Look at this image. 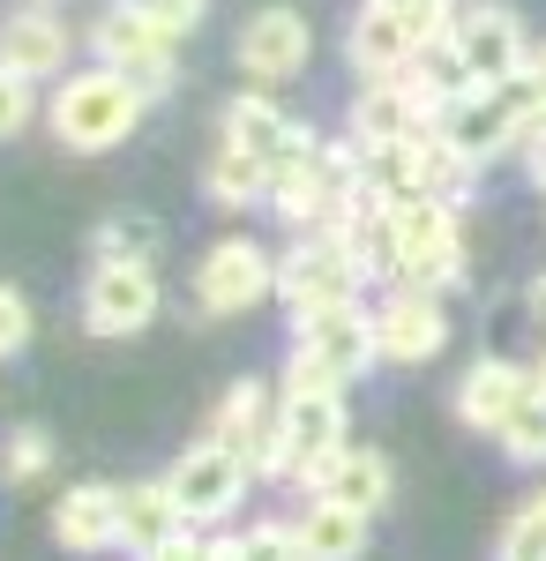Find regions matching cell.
Instances as JSON below:
<instances>
[{
  "label": "cell",
  "instance_id": "6da1fadb",
  "mask_svg": "<svg viewBox=\"0 0 546 561\" xmlns=\"http://www.w3.org/2000/svg\"><path fill=\"white\" fill-rule=\"evenodd\" d=\"M143 105H150V98L127 83L121 68H76L68 83L53 90L45 121H53V135H60V150H83V158H98V150H121L127 135H135Z\"/></svg>",
  "mask_w": 546,
  "mask_h": 561
},
{
  "label": "cell",
  "instance_id": "7a4b0ae2",
  "mask_svg": "<svg viewBox=\"0 0 546 561\" xmlns=\"http://www.w3.org/2000/svg\"><path fill=\"white\" fill-rule=\"evenodd\" d=\"M389 277L405 293H442L464 277V225L457 203H434V195H412L389 210Z\"/></svg>",
  "mask_w": 546,
  "mask_h": 561
},
{
  "label": "cell",
  "instance_id": "3957f363",
  "mask_svg": "<svg viewBox=\"0 0 546 561\" xmlns=\"http://www.w3.org/2000/svg\"><path fill=\"white\" fill-rule=\"evenodd\" d=\"M532 121H539V105H532V90H524V83H509V90H457V98L442 105L434 135L457 150L464 165H487V158H502L509 142H532Z\"/></svg>",
  "mask_w": 546,
  "mask_h": 561
},
{
  "label": "cell",
  "instance_id": "277c9868",
  "mask_svg": "<svg viewBox=\"0 0 546 561\" xmlns=\"http://www.w3.org/2000/svg\"><path fill=\"white\" fill-rule=\"evenodd\" d=\"M90 45H98V68H121L143 98H166L172 90V38L158 31L150 0H105Z\"/></svg>",
  "mask_w": 546,
  "mask_h": 561
},
{
  "label": "cell",
  "instance_id": "5b68a950",
  "mask_svg": "<svg viewBox=\"0 0 546 561\" xmlns=\"http://www.w3.org/2000/svg\"><path fill=\"white\" fill-rule=\"evenodd\" d=\"M277 293V262H270V248L262 240H248V232H225V240H211L203 248V262H195V307L203 314H248V307H262Z\"/></svg>",
  "mask_w": 546,
  "mask_h": 561
},
{
  "label": "cell",
  "instance_id": "8992f818",
  "mask_svg": "<svg viewBox=\"0 0 546 561\" xmlns=\"http://www.w3.org/2000/svg\"><path fill=\"white\" fill-rule=\"evenodd\" d=\"M166 307V285L150 262H90L83 277V330L90 337H143Z\"/></svg>",
  "mask_w": 546,
  "mask_h": 561
},
{
  "label": "cell",
  "instance_id": "52a82bcc",
  "mask_svg": "<svg viewBox=\"0 0 546 561\" xmlns=\"http://www.w3.org/2000/svg\"><path fill=\"white\" fill-rule=\"evenodd\" d=\"M360 285H367V270H360V255H352L337 232H307L293 255L277 262V293H285L293 314L352 307V300H360Z\"/></svg>",
  "mask_w": 546,
  "mask_h": 561
},
{
  "label": "cell",
  "instance_id": "ba28073f",
  "mask_svg": "<svg viewBox=\"0 0 546 561\" xmlns=\"http://www.w3.org/2000/svg\"><path fill=\"white\" fill-rule=\"evenodd\" d=\"M450 53H457L464 90H509V83H524V68H532V45L516 31V15H502V8H457Z\"/></svg>",
  "mask_w": 546,
  "mask_h": 561
},
{
  "label": "cell",
  "instance_id": "9c48e42d",
  "mask_svg": "<svg viewBox=\"0 0 546 561\" xmlns=\"http://www.w3.org/2000/svg\"><path fill=\"white\" fill-rule=\"evenodd\" d=\"M166 486H172V502H180V517L195 524H225L232 510H240V494L254 486V472L240 465V449H225V442H195V449H180V465L166 472Z\"/></svg>",
  "mask_w": 546,
  "mask_h": 561
},
{
  "label": "cell",
  "instance_id": "30bf717a",
  "mask_svg": "<svg viewBox=\"0 0 546 561\" xmlns=\"http://www.w3.org/2000/svg\"><path fill=\"white\" fill-rule=\"evenodd\" d=\"M293 352L322 359L337 382H360L367 367L382 359L375 345V307H322V314H293Z\"/></svg>",
  "mask_w": 546,
  "mask_h": 561
},
{
  "label": "cell",
  "instance_id": "8fae6325",
  "mask_svg": "<svg viewBox=\"0 0 546 561\" xmlns=\"http://www.w3.org/2000/svg\"><path fill=\"white\" fill-rule=\"evenodd\" d=\"M307 53H315V31L299 8H254L240 23V68L254 83H293L307 68Z\"/></svg>",
  "mask_w": 546,
  "mask_h": 561
},
{
  "label": "cell",
  "instance_id": "7c38bea8",
  "mask_svg": "<svg viewBox=\"0 0 546 561\" xmlns=\"http://www.w3.org/2000/svg\"><path fill=\"white\" fill-rule=\"evenodd\" d=\"M539 397V367H516V359H471L457 382V420L479 434H502L516 420V404Z\"/></svg>",
  "mask_w": 546,
  "mask_h": 561
},
{
  "label": "cell",
  "instance_id": "4fadbf2b",
  "mask_svg": "<svg viewBox=\"0 0 546 561\" xmlns=\"http://www.w3.org/2000/svg\"><path fill=\"white\" fill-rule=\"evenodd\" d=\"M375 345L389 367H420V359H434V352L450 345V314H442V300L434 293H389V300L375 307Z\"/></svg>",
  "mask_w": 546,
  "mask_h": 561
},
{
  "label": "cell",
  "instance_id": "5bb4252c",
  "mask_svg": "<svg viewBox=\"0 0 546 561\" xmlns=\"http://www.w3.org/2000/svg\"><path fill=\"white\" fill-rule=\"evenodd\" d=\"M285 412V434H293V479H315L344 442V389H299V397H277Z\"/></svg>",
  "mask_w": 546,
  "mask_h": 561
},
{
  "label": "cell",
  "instance_id": "9a60e30c",
  "mask_svg": "<svg viewBox=\"0 0 546 561\" xmlns=\"http://www.w3.org/2000/svg\"><path fill=\"white\" fill-rule=\"evenodd\" d=\"M225 142H232V150H248V158H262V165L322 150V142H315V135L299 128V121L285 113V105H270L262 90H248V98H232V105H225Z\"/></svg>",
  "mask_w": 546,
  "mask_h": 561
},
{
  "label": "cell",
  "instance_id": "2e32d148",
  "mask_svg": "<svg viewBox=\"0 0 546 561\" xmlns=\"http://www.w3.org/2000/svg\"><path fill=\"white\" fill-rule=\"evenodd\" d=\"M344 60H352V76L360 83H397L412 60H420V45H412V31H405V15L397 8H360L352 15V31H344Z\"/></svg>",
  "mask_w": 546,
  "mask_h": 561
},
{
  "label": "cell",
  "instance_id": "e0dca14e",
  "mask_svg": "<svg viewBox=\"0 0 546 561\" xmlns=\"http://www.w3.org/2000/svg\"><path fill=\"white\" fill-rule=\"evenodd\" d=\"M68 23L53 15V8H15L8 23H0V68L8 76H23V83H45V76H60L68 68Z\"/></svg>",
  "mask_w": 546,
  "mask_h": 561
},
{
  "label": "cell",
  "instance_id": "ac0fdd59",
  "mask_svg": "<svg viewBox=\"0 0 546 561\" xmlns=\"http://www.w3.org/2000/svg\"><path fill=\"white\" fill-rule=\"evenodd\" d=\"M53 539H60L68 554H105V547H121V486H105V479L68 486V494L53 502Z\"/></svg>",
  "mask_w": 546,
  "mask_h": 561
},
{
  "label": "cell",
  "instance_id": "d6986e66",
  "mask_svg": "<svg viewBox=\"0 0 546 561\" xmlns=\"http://www.w3.org/2000/svg\"><path fill=\"white\" fill-rule=\"evenodd\" d=\"M307 486H315L322 502H344V510L375 517L382 502H389V486H397V472H389V457H382V449H360V442H352V449H337Z\"/></svg>",
  "mask_w": 546,
  "mask_h": 561
},
{
  "label": "cell",
  "instance_id": "ffe728a7",
  "mask_svg": "<svg viewBox=\"0 0 546 561\" xmlns=\"http://www.w3.org/2000/svg\"><path fill=\"white\" fill-rule=\"evenodd\" d=\"M187 517H180V502H172L166 479H127L121 486V547L135 561H150L166 539H180Z\"/></svg>",
  "mask_w": 546,
  "mask_h": 561
},
{
  "label": "cell",
  "instance_id": "44dd1931",
  "mask_svg": "<svg viewBox=\"0 0 546 561\" xmlns=\"http://www.w3.org/2000/svg\"><path fill=\"white\" fill-rule=\"evenodd\" d=\"M426 113L420 98L405 90V76L397 83H360V98H352V142L360 150H382V142H405V135H420Z\"/></svg>",
  "mask_w": 546,
  "mask_h": 561
},
{
  "label": "cell",
  "instance_id": "7402d4cb",
  "mask_svg": "<svg viewBox=\"0 0 546 561\" xmlns=\"http://www.w3.org/2000/svg\"><path fill=\"white\" fill-rule=\"evenodd\" d=\"M367 524L375 517H360V510H344V502H307V517L293 524L299 531V554L307 561H360L367 554Z\"/></svg>",
  "mask_w": 546,
  "mask_h": 561
},
{
  "label": "cell",
  "instance_id": "603a6c76",
  "mask_svg": "<svg viewBox=\"0 0 546 561\" xmlns=\"http://www.w3.org/2000/svg\"><path fill=\"white\" fill-rule=\"evenodd\" d=\"M277 412H270V389L254 382V375H240V382L217 397V412H211V442H225V449H248L254 434L270 427Z\"/></svg>",
  "mask_w": 546,
  "mask_h": 561
},
{
  "label": "cell",
  "instance_id": "cb8c5ba5",
  "mask_svg": "<svg viewBox=\"0 0 546 561\" xmlns=\"http://www.w3.org/2000/svg\"><path fill=\"white\" fill-rule=\"evenodd\" d=\"M203 187H211L217 210H248V203H270V165L225 142V150L211 158V173H203Z\"/></svg>",
  "mask_w": 546,
  "mask_h": 561
},
{
  "label": "cell",
  "instance_id": "d4e9b609",
  "mask_svg": "<svg viewBox=\"0 0 546 561\" xmlns=\"http://www.w3.org/2000/svg\"><path fill=\"white\" fill-rule=\"evenodd\" d=\"M158 240H166V225H158L150 210H113L98 232H90L98 262H150V255H158Z\"/></svg>",
  "mask_w": 546,
  "mask_h": 561
},
{
  "label": "cell",
  "instance_id": "484cf974",
  "mask_svg": "<svg viewBox=\"0 0 546 561\" xmlns=\"http://www.w3.org/2000/svg\"><path fill=\"white\" fill-rule=\"evenodd\" d=\"M494 561H546V486H539V494H524V502L509 510Z\"/></svg>",
  "mask_w": 546,
  "mask_h": 561
},
{
  "label": "cell",
  "instance_id": "4316f807",
  "mask_svg": "<svg viewBox=\"0 0 546 561\" xmlns=\"http://www.w3.org/2000/svg\"><path fill=\"white\" fill-rule=\"evenodd\" d=\"M494 442H502V457H509V465L539 472V465H546V389L532 397V404H516V420H509V427L494 434Z\"/></svg>",
  "mask_w": 546,
  "mask_h": 561
},
{
  "label": "cell",
  "instance_id": "83f0119b",
  "mask_svg": "<svg viewBox=\"0 0 546 561\" xmlns=\"http://www.w3.org/2000/svg\"><path fill=\"white\" fill-rule=\"evenodd\" d=\"M225 561H307V554H299V531H293V524L262 517V524H248L240 539H225Z\"/></svg>",
  "mask_w": 546,
  "mask_h": 561
},
{
  "label": "cell",
  "instance_id": "f1b7e54d",
  "mask_svg": "<svg viewBox=\"0 0 546 561\" xmlns=\"http://www.w3.org/2000/svg\"><path fill=\"white\" fill-rule=\"evenodd\" d=\"M45 465H53V442L38 427H15V442L0 449V479L8 486H31V479H45Z\"/></svg>",
  "mask_w": 546,
  "mask_h": 561
},
{
  "label": "cell",
  "instance_id": "f546056e",
  "mask_svg": "<svg viewBox=\"0 0 546 561\" xmlns=\"http://www.w3.org/2000/svg\"><path fill=\"white\" fill-rule=\"evenodd\" d=\"M31 121H38V83H23V76L0 68V142H15Z\"/></svg>",
  "mask_w": 546,
  "mask_h": 561
},
{
  "label": "cell",
  "instance_id": "4dcf8cb0",
  "mask_svg": "<svg viewBox=\"0 0 546 561\" xmlns=\"http://www.w3.org/2000/svg\"><path fill=\"white\" fill-rule=\"evenodd\" d=\"M23 345H31V300L23 285H0V359H15Z\"/></svg>",
  "mask_w": 546,
  "mask_h": 561
},
{
  "label": "cell",
  "instance_id": "1f68e13d",
  "mask_svg": "<svg viewBox=\"0 0 546 561\" xmlns=\"http://www.w3.org/2000/svg\"><path fill=\"white\" fill-rule=\"evenodd\" d=\"M150 15H158V31H166V38H187V31H203L211 0H150Z\"/></svg>",
  "mask_w": 546,
  "mask_h": 561
},
{
  "label": "cell",
  "instance_id": "d6a6232c",
  "mask_svg": "<svg viewBox=\"0 0 546 561\" xmlns=\"http://www.w3.org/2000/svg\"><path fill=\"white\" fill-rule=\"evenodd\" d=\"M150 561H225V539H211V531H195V524H187V531H180V539H166Z\"/></svg>",
  "mask_w": 546,
  "mask_h": 561
},
{
  "label": "cell",
  "instance_id": "836d02e7",
  "mask_svg": "<svg viewBox=\"0 0 546 561\" xmlns=\"http://www.w3.org/2000/svg\"><path fill=\"white\" fill-rule=\"evenodd\" d=\"M524 165H532V180L546 187V113L532 121V142H524Z\"/></svg>",
  "mask_w": 546,
  "mask_h": 561
},
{
  "label": "cell",
  "instance_id": "e575fe53",
  "mask_svg": "<svg viewBox=\"0 0 546 561\" xmlns=\"http://www.w3.org/2000/svg\"><path fill=\"white\" fill-rule=\"evenodd\" d=\"M524 90H532V105H539V113H546V45H539V53H532V68H524Z\"/></svg>",
  "mask_w": 546,
  "mask_h": 561
},
{
  "label": "cell",
  "instance_id": "d590c367",
  "mask_svg": "<svg viewBox=\"0 0 546 561\" xmlns=\"http://www.w3.org/2000/svg\"><path fill=\"white\" fill-rule=\"evenodd\" d=\"M524 307H532V322H539V330H546V270H539V277H532V285H524Z\"/></svg>",
  "mask_w": 546,
  "mask_h": 561
},
{
  "label": "cell",
  "instance_id": "8d00e7d4",
  "mask_svg": "<svg viewBox=\"0 0 546 561\" xmlns=\"http://www.w3.org/2000/svg\"><path fill=\"white\" fill-rule=\"evenodd\" d=\"M38 8H45V0H38Z\"/></svg>",
  "mask_w": 546,
  "mask_h": 561
}]
</instances>
